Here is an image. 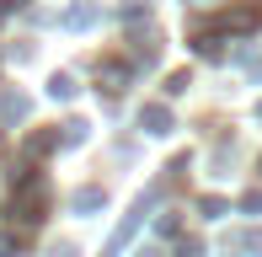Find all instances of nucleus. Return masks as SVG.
I'll use <instances>...</instances> for the list:
<instances>
[{"label":"nucleus","instance_id":"20e7f679","mask_svg":"<svg viewBox=\"0 0 262 257\" xmlns=\"http://www.w3.org/2000/svg\"><path fill=\"white\" fill-rule=\"evenodd\" d=\"M75 209H102V188H86V193H75Z\"/></svg>","mask_w":262,"mask_h":257},{"label":"nucleus","instance_id":"39448f33","mask_svg":"<svg viewBox=\"0 0 262 257\" xmlns=\"http://www.w3.org/2000/svg\"><path fill=\"white\" fill-rule=\"evenodd\" d=\"M49 91H54V97H75V75H54Z\"/></svg>","mask_w":262,"mask_h":257},{"label":"nucleus","instance_id":"f03ea898","mask_svg":"<svg viewBox=\"0 0 262 257\" xmlns=\"http://www.w3.org/2000/svg\"><path fill=\"white\" fill-rule=\"evenodd\" d=\"M97 16H102L97 6H70V16H64V22H70V27H91Z\"/></svg>","mask_w":262,"mask_h":257},{"label":"nucleus","instance_id":"7ed1b4c3","mask_svg":"<svg viewBox=\"0 0 262 257\" xmlns=\"http://www.w3.org/2000/svg\"><path fill=\"white\" fill-rule=\"evenodd\" d=\"M0 108H6V118H21V113H27V97H16V91H6V102H0Z\"/></svg>","mask_w":262,"mask_h":257},{"label":"nucleus","instance_id":"f257e3e1","mask_svg":"<svg viewBox=\"0 0 262 257\" xmlns=\"http://www.w3.org/2000/svg\"><path fill=\"white\" fill-rule=\"evenodd\" d=\"M139 123H145V134H171V113H166V108H145Z\"/></svg>","mask_w":262,"mask_h":257}]
</instances>
